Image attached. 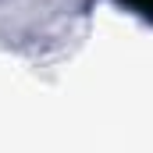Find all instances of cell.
Instances as JSON below:
<instances>
[{"mask_svg": "<svg viewBox=\"0 0 153 153\" xmlns=\"http://www.w3.org/2000/svg\"><path fill=\"white\" fill-rule=\"evenodd\" d=\"M121 4H128L132 11H139V14H146V18H153V0H121Z\"/></svg>", "mask_w": 153, "mask_h": 153, "instance_id": "obj_1", "label": "cell"}]
</instances>
